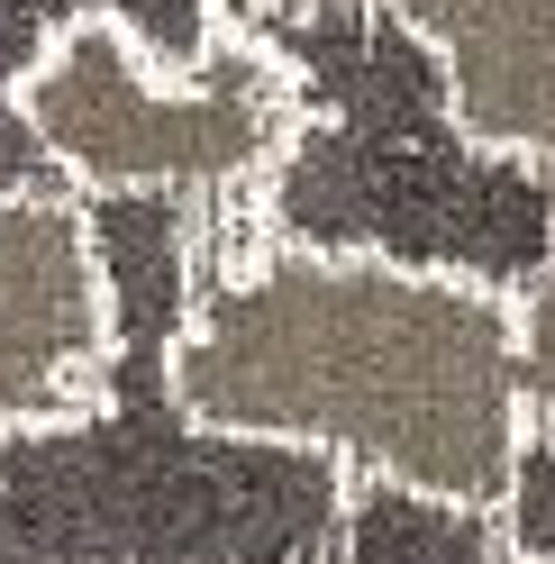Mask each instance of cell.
Listing matches in <instances>:
<instances>
[{"instance_id":"obj_1","label":"cell","mask_w":555,"mask_h":564,"mask_svg":"<svg viewBox=\"0 0 555 564\" xmlns=\"http://www.w3.org/2000/svg\"><path fill=\"white\" fill-rule=\"evenodd\" d=\"M164 392L200 437L283 446L456 519H501L546 437L529 292L392 246H228L164 337Z\"/></svg>"},{"instance_id":"obj_2","label":"cell","mask_w":555,"mask_h":564,"mask_svg":"<svg viewBox=\"0 0 555 564\" xmlns=\"http://www.w3.org/2000/svg\"><path fill=\"white\" fill-rule=\"evenodd\" d=\"M19 137L83 200H237L292 155L301 91L255 28H210L164 64L119 10H74L19 64Z\"/></svg>"},{"instance_id":"obj_3","label":"cell","mask_w":555,"mask_h":564,"mask_svg":"<svg viewBox=\"0 0 555 564\" xmlns=\"http://www.w3.org/2000/svg\"><path fill=\"white\" fill-rule=\"evenodd\" d=\"M128 301L83 192H0V437H74L119 392Z\"/></svg>"},{"instance_id":"obj_4","label":"cell","mask_w":555,"mask_h":564,"mask_svg":"<svg viewBox=\"0 0 555 564\" xmlns=\"http://www.w3.org/2000/svg\"><path fill=\"white\" fill-rule=\"evenodd\" d=\"M392 19L437 64L456 147L482 164L537 173L555 219V0H392Z\"/></svg>"},{"instance_id":"obj_5","label":"cell","mask_w":555,"mask_h":564,"mask_svg":"<svg viewBox=\"0 0 555 564\" xmlns=\"http://www.w3.org/2000/svg\"><path fill=\"white\" fill-rule=\"evenodd\" d=\"M210 10L247 28V19H309V10H392V0H210Z\"/></svg>"},{"instance_id":"obj_6","label":"cell","mask_w":555,"mask_h":564,"mask_svg":"<svg viewBox=\"0 0 555 564\" xmlns=\"http://www.w3.org/2000/svg\"><path fill=\"white\" fill-rule=\"evenodd\" d=\"M492 564H555L546 546H492Z\"/></svg>"}]
</instances>
